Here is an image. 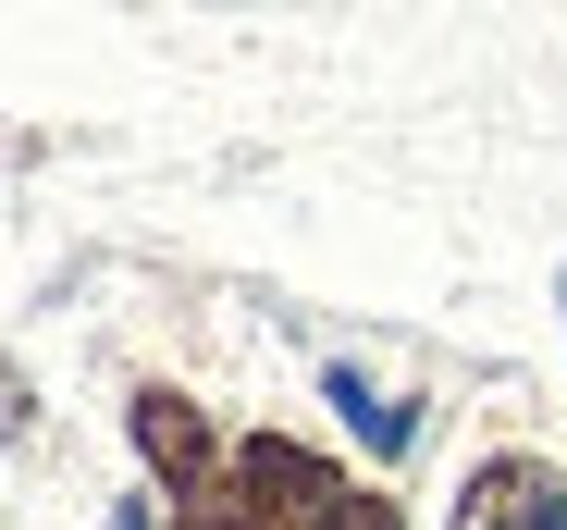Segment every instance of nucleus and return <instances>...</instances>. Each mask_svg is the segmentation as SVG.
Masks as SVG:
<instances>
[{
	"label": "nucleus",
	"instance_id": "f257e3e1",
	"mask_svg": "<svg viewBox=\"0 0 567 530\" xmlns=\"http://www.w3.org/2000/svg\"><path fill=\"white\" fill-rule=\"evenodd\" d=\"M124 445H136V469L161 481V518H173V530H198V518L223 506L235 445L210 432V407L185 395V383H136V395H124Z\"/></svg>",
	"mask_w": 567,
	"mask_h": 530
},
{
	"label": "nucleus",
	"instance_id": "f03ea898",
	"mask_svg": "<svg viewBox=\"0 0 567 530\" xmlns=\"http://www.w3.org/2000/svg\"><path fill=\"white\" fill-rule=\"evenodd\" d=\"M444 530H567V469L555 457H482L456 481V506H444Z\"/></svg>",
	"mask_w": 567,
	"mask_h": 530
},
{
	"label": "nucleus",
	"instance_id": "7ed1b4c3",
	"mask_svg": "<svg viewBox=\"0 0 567 530\" xmlns=\"http://www.w3.org/2000/svg\"><path fill=\"white\" fill-rule=\"evenodd\" d=\"M321 395L346 407V432H358L370 457H408V445H420V395H383L358 358H333V371H321Z\"/></svg>",
	"mask_w": 567,
	"mask_h": 530
},
{
	"label": "nucleus",
	"instance_id": "20e7f679",
	"mask_svg": "<svg viewBox=\"0 0 567 530\" xmlns=\"http://www.w3.org/2000/svg\"><path fill=\"white\" fill-rule=\"evenodd\" d=\"M333 530H408V506H395V493H383V481H358V493H346V518H333Z\"/></svg>",
	"mask_w": 567,
	"mask_h": 530
},
{
	"label": "nucleus",
	"instance_id": "39448f33",
	"mask_svg": "<svg viewBox=\"0 0 567 530\" xmlns=\"http://www.w3.org/2000/svg\"><path fill=\"white\" fill-rule=\"evenodd\" d=\"M100 530H161V506H148V493H124V506H100Z\"/></svg>",
	"mask_w": 567,
	"mask_h": 530
},
{
	"label": "nucleus",
	"instance_id": "423d86ee",
	"mask_svg": "<svg viewBox=\"0 0 567 530\" xmlns=\"http://www.w3.org/2000/svg\"><path fill=\"white\" fill-rule=\"evenodd\" d=\"M198 530H247V518H198Z\"/></svg>",
	"mask_w": 567,
	"mask_h": 530
},
{
	"label": "nucleus",
	"instance_id": "0eeeda50",
	"mask_svg": "<svg viewBox=\"0 0 567 530\" xmlns=\"http://www.w3.org/2000/svg\"><path fill=\"white\" fill-rule=\"evenodd\" d=\"M555 321H567V272H555Z\"/></svg>",
	"mask_w": 567,
	"mask_h": 530
}]
</instances>
